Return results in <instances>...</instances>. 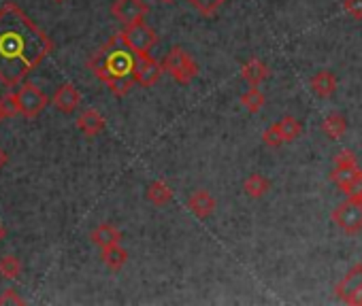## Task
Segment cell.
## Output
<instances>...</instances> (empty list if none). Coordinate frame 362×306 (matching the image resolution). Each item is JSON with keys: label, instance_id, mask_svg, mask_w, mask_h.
<instances>
[{"label": "cell", "instance_id": "obj_31", "mask_svg": "<svg viewBox=\"0 0 362 306\" xmlns=\"http://www.w3.org/2000/svg\"><path fill=\"white\" fill-rule=\"evenodd\" d=\"M356 200H358V202H360V204H362V192H360V194H358V196H356Z\"/></svg>", "mask_w": 362, "mask_h": 306}, {"label": "cell", "instance_id": "obj_27", "mask_svg": "<svg viewBox=\"0 0 362 306\" xmlns=\"http://www.w3.org/2000/svg\"><path fill=\"white\" fill-rule=\"evenodd\" d=\"M343 11L360 22L362 20V0H343Z\"/></svg>", "mask_w": 362, "mask_h": 306}, {"label": "cell", "instance_id": "obj_22", "mask_svg": "<svg viewBox=\"0 0 362 306\" xmlns=\"http://www.w3.org/2000/svg\"><path fill=\"white\" fill-rule=\"evenodd\" d=\"M241 104H243L250 113H258V111L267 104V98H264V94L260 92V87H250V90L241 96Z\"/></svg>", "mask_w": 362, "mask_h": 306}, {"label": "cell", "instance_id": "obj_7", "mask_svg": "<svg viewBox=\"0 0 362 306\" xmlns=\"http://www.w3.org/2000/svg\"><path fill=\"white\" fill-rule=\"evenodd\" d=\"M330 181L345 192L347 198H356L362 192V171L358 164L354 166H334L330 173Z\"/></svg>", "mask_w": 362, "mask_h": 306}, {"label": "cell", "instance_id": "obj_2", "mask_svg": "<svg viewBox=\"0 0 362 306\" xmlns=\"http://www.w3.org/2000/svg\"><path fill=\"white\" fill-rule=\"evenodd\" d=\"M134 54L130 51V47L124 43L122 39V32H117L103 49H98L88 66L90 71L103 81L109 85L111 94L122 98L126 96L132 85L136 83L134 77H132V71H134Z\"/></svg>", "mask_w": 362, "mask_h": 306}, {"label": "cell", "instance_id": "obj_12", "mask_svg": "<svg viewBox=\"0 0 362 306\" xmlns=\"http://www.w3.org/2000/svg\"><path fill=\"white\" fill-rule=\"evenodd\" d=\"M309 87H311V92H313L315 96H320V98H330V96L337 92L339 81H337V77H334L332 71H317V73L311 77Z\"/></svg>", "mask_w": 362, "mask_h": 306}, {"label": "cell", "instance_id": "obj_13", "mask_svg": "<svg viewBox=\"0 0 362 306\" xmlns=\"http://www.w3.org/2000/svg\"><path fill=\"white\" fill-rule=\"evenodd\" d=\"M188 207L190 211L199 217V219H207L216 213V198L207 192V190H197L190 200H188Z\"/></svg>", "mask_w": 362, "mask_h": 306}, {"label": "cell", "instance_id": "obj_14", "mask_svg": "<svg viewBox=\"0 0 362 306\" xmlns=\"http://www.w3.org/2000/svg\"><path fill=\"white\" fill-rule=\"evenodd\" d=\"M105 126H107V121H105V117L96 109H86L79 115V119H77V128L86 136H98L105 130Z\"/></svg>", "mask_w": 362, "mask_h": 306}, {"label": "cell", "instance_id": "obj_32", "mask_svg": "<svg viewBox=\"0 0 362 306\" xmlns=\"http://www.w3.org/2000/svg\"><path fill=\"white\" fill-rule=\"evenodd\" d=\"M5 236V230H3V226H0V238H3Z\"/></svg>", "mask_w": 362, "mask_h": 306}, {"label": "cell", "instance_id": "obj_30", "mask_svg": "<svg viewBox=\"0 0 362 306\" xmlns=\"http://www.w3.org/2000/svg\"><path fill=\"white\" fill-rule=\"evenodd\" d=\"M7 160H9V158H7V153H5L3 149H0V171H3V166L7 164Z\"/></svg>", "mask_w": 362, "mask_h": 306}, {"label": "cell", "instance_id": "obj_1", "mask_svg": "<svg viewBox=\"0 0 362 306\" xmlns=\"http://www.w3.org/2000/svg\"><path fill=\"white\" fill-rule=\"evenodd\" d=\"M52 49V39L16 3L0 9V83L20 85Z\"/></svg>", "mask_w": 362, "mask_h": 306}, {"label": "cell", "instance_id": "obj_35", "mask_svg": "<svg viewBox=\"0 0 362 306\" xmlns=\"http://www.w3.org/2000/svg\"><path fill=\"white\" fill-rule=\"evenodd\" d=\"M56 3H62V0H56Z\"/></svg>", "mask_w": 362, "mask_h": 306}, {"label": "cell", "instance_id": "obj_25", "mask_svg": "<svg viewBox=\"0 0 362 306\" xmlns=\"http://www.w3.org/2000/svg\"><path fill=\"white\" fill-rule=\"evenodd\" d=\"M262 142H264L267 147H273V149H277V147L284 145V136H281V130H279L277 123L269 126V128L262 132Z\"/></svg>", "mask_w": 362, "mask_h": 306}, {"label": "cell", "instance_id": "obj_9", "mask_svg": "<svg viewBox=\"0 0 362 306\" xmlns=\"http://www.w3.org/2000/svg\"><path fill=\"white\" fill-rule=\"evenodd\" d=\"M149 7L145 0H115L111 5V16L124 24V26H130L139 20H145Z\"/></svg>", "mask_w": 362, "mask_h": 306}, {"label": "cell", "instance_id": "obj_21", "mask_svg": "<svg viewBox=\"0 0 362 306\" xmlns=\"http://www.w3.org/2000/svg\"><path fill=\"white\" fill-rule=\"evenodd\" d=\"M277 126H279V130H281L284 142H292V140H296V138L300 136V132H303V123H300L296 117H290V115H286L284 119H279V121H277Z\"/></svg>", "mask_w": 362, "mask_h": 306}, {"label": "cell", "instance_id": "obj_17", "mask_svg": "<svg viewBox=\"0 0 362 306\" xmlns=\"http://www.w3.org/2000/svg\"><path fill=\"white\" fill-rule=\"evenodd\" d=\"M269 190H271V181H269L264 175H260V173H254V175H250V177L243 181V192H245L250 198H254V200L267 196Z\"/></svg>", "mask_w": 362, "mask_h": 306}, {"label": "cell", "instance_id": "obj_3", "mask_svg": "<svg viewBox=\"0 0 362 306\" xmlns=\"http://www.w3.org/2000/svg\"><path fill=\"white\" fill-rule=\"evenodd\" d=\"M162 68L181 85H188L199 75L197 62L192 60V56L186 49H181V47H173L166 54V58L162 60Z\"/></svg>", "mask_w": 362, "mask_h": 306}, {"label": "cell", "instance_id": "obj_23", "mask_svg": "<svg viewBox=\"0 0 362 306\" xmlns=\"http://www.w3.org/2000/svg\"><path fill=\"white\" fill-rule=\"evenodd\" d=\"M22 274V262L16 255L0 257V276L3 279H18Z\"/></svg>", "mask_w": 362, "mask_h": 306}, {"label": "cell", "instance_id": "obj_4", "mask_svg": "<svg viewBox=\"0 0 362 306\" xmlns=\"http://www.w3.org/2000/svg\"><path fill=\"white\" fill-rule=\"evenodd\" d=\"M122 39L124 43L130 47V51L134 56L139 54H149L153 49V45L158 43V35L151 26L145 24V20H139L130 26H124L122 30Z\"/></svg>", "mask_w": 362, "mask_h": 306}, {"label": "cell", "instance_id": "obj_26", "mask_svg": "<svg viewBox=\"0 0 362 306\" xmlns=\"http://www.w3.org/2000/svg\"><path fill=\"white\" fill-rule=\"evenodd\" d=\"M192 3V7L194 9H199V13H203V16H214L226 0H190Z\"/></svg>", "mask_w": 362, "mask_h": 306}, {"label": "cell", "instance_id": "obj_11", "mask_svg": "<svg viewBox=\"0 0 362 306\" xmlns=\"http://www.w3.org/2000/svg\"><path fill=\"white\" fill-rule=\"evenodd\" d=\"M52 104L60 111V113H73L79 104H81V94L73 83H64L56 90V94L52 96Z\"/></svg>", "mask_w": 362, "mask_h": 306}, {"label": "cell", "instance_id": "obj_8", "mask_svg": "<svg viewBox=\"0 0 362 306\" xmlns=\"http://www.w3.org/2000/svg\"><path fill=\"white\" fill-rule=\"evenodd\" d=\"M164 68H162V62H156L151 58V54H139L134 58V71H132V77L134 81L141 85V87H151L153 83L160 81Z\"/></svg>", "mask_w": 362, "mask_h": 306}, {"label": "cell", "instance_id": "obj_33", "mask_svg": "<svg viewBox=\"0 0 362 306\" xmlns=\"http://www.w3.org/2000/svg\"><path fill=\"white\" fill-rule=\"evenodd\" d=\"M160 3H164V5H168V3H173V0H160Z\"/></svg>", "mask_w": 362, "mask_h": 306}, {"label": "cell", "instance_id": "obj_20", "mask_svg": "<svg viewBox=\"0 0 362 306\" xmlns=\"http://www.w3.org/2000/svg\"><path fill=\"white\" fill-rule=\"evenodd\" d=\"M322 130H324L326 136H330L332 140H339V138L345 134V130H347V119H345L341 113H330V115L324 117Z\"/></svg>", "mask_w": 362, "mask_h": 306}, {"label": "cell", "instance_id": "obj_16", "mask_svg": "<svg viewBox=\"0 0 362 306\" xmlns=\"http://www.w3.org/2000/svg\"><path fill=\"white\" fill-rule=\"evenodd\" d=\"M92 243L100 249H107V247H113V245H119L122 243V232L111 226V224H100L98 228H94L92 232Z\"/></svg>", "mask_w": 362, "mask_h": 306}, {"label": "cell", "instance_id": "obj_28", "mask_svg": "<svg viewBox=\"0 0 362 306\" xmlns=\"http://www.w3.org/2000/svg\"><path fill=\"white\" fill-rule=\"evenodd\" d=\"M354 164H358V160H356V156H354V151H349V149H341V151L337 153L334 166H354Z\"/></svg>", "mask_w": 362, "mask_h": 306}, {"label": "cell", "instance_id": "obj_24", "mask_svg": "<svg viewBox=\"0 0 362 306\" xmlns=\"http://www.w3.org/2000/svg\"><path fill=\"white\" fill-rule=\"evenodd\" d=\"M0 113H3L5 119H11L16 115H20V104H18V96L16 94H5L0 98Z\"/></svg>", "mask_w": 362, "mask_h": 306}, {"label": "cell", "instance_id": "obj_29", "mask_svg": "<svg viewBox=\"0 0 362 306\" xmlns=\"http://www.w3.org/2000/svg\"><path fill=\"white\" fill-rule=\"evenodd\" d=\"M5 304H24V300L18 295L16 289H5L3 293H0V306H5Z\"/></svg>", "mask_w": 362, "mask_h": 306}, {"label": "cell", "instance_id": "obj_10", "mask_svg": "<svg viewBox=\"0 0 362 306\" xmlns=\"http://www.w3.org/2000/svg\"><path fill=\"white\" fill-rule=\"evenodd\" d=\"M337 295L347 304H362V266L351 268L337 285Z\"/></svg>", "mask_w": 362, "mask_h": 306}, {"label": "cell", "instance_id": "obj_15", "mask_svg": "<svg viewBox=\"0 0 362 306\" xmlns=\"http://www.w3.org/2000/svg\"><path fill=\"white\" fill-rule=\"evenodd\" d=\"M267 77H269V66L262 60H258V58L247 60L243 64V68H241V79L245 83H250L252 87H258Z\"/></svg>", "mask_w": 362, "mask_h": 306}, {"label": "cell", "instance_id": "obj_18", "mask_svg": "<svg viewBox=\"0 0 362 306\" xmlns=\"http://www.w3.org/2000/svg\"><path fill=\"white\" fill-rule=\"evenodd\" d=\"M147 200L156 207H166L173 200V190L164 181H153L147 185Z\"/></svg>", "mask_w": 362, "mask_h": 306}, {"label": "cell", "instance_id": "obj_34", "mask_svg": "<svg viewBox=\"0 0 362 306\" xmlns=\"http://www.w3.org/2000/svg\"><path fill=\"white\" fill-rule=\"evenodd\" d=\"M3 119H5V117H3V113H0V121H3Z\"/></svg>", "mask_w": 362, "mask_h": 306}, {"label": "cell", "instance_id": "obj_6", "mask_svg": "<svg viewBox=\"0 0 362 306\" xmlns=\"http://www.w3.org/2000/svg\"><path fill=\"white\" fill-rule=\"evenodd\" d=\"M16 96H18V104H20V115H24L28 119H35L49 102V98L35 83H24Z\"/></svg>", "mask_w": 362, "mask_h": 306}, {"label": "cell", "instance_id": "obj_5", "mask_svg": "<svg viewBox=\"0 0 362 306\" xmlns=\"http://www.w3.org/2000/svg\"><path fill=\"white\" fill-rule=\"evenodd\" d=\"M332 221L345 234H356L362 230V204L356 198H347L332 211Z\"/></svg>", "mask_w": 362, "mask_h": 306}, {"label": "cell", "instance_id": "obj_19", "mask_svg": "<svg viewBox=\"0 0 362 306\" xmlns=\"http://www.w3.org/2000/svg\"><path fill=\"white\" fill-rule=\"evenodd\" d=\"M103 262H105V266H107L109 270L117 272V270H122V268L126 266V262H128V251L122 249V245L107 247V249H103Z\"/></svg>", "mask_w": 362, "mask_h": 306}]
</instances>
